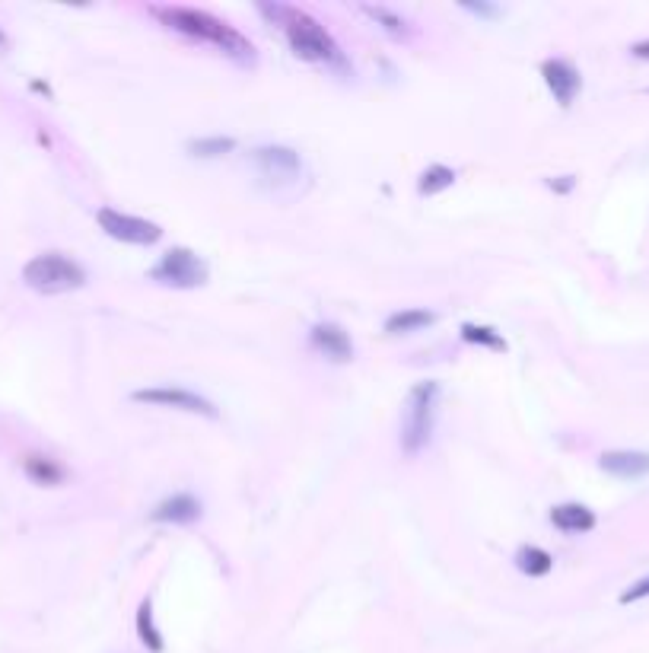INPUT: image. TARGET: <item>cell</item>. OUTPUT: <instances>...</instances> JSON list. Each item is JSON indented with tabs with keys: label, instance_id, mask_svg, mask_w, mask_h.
Listing matches in <instances>:
<instances>
[{
	"label": "cell",
	"instance_id": "obj_17",
	"mask_svg": "<svg viewBox=\"0 0 649 653\" xmlns=\"http://www.w3.org/2000/svg\"><path fill=\"white\" fill-rule=\"evenodd\" d=\"M137 638L144 641V647L153 650V653H163V650H166V644H163V631L156 628V622H153V606H150V599H144V603H140V609H137Z\"/></svg>",
	"mask_w": 649,
	"mask_h": 653
},
{
	"label": "cell",
	"instance_id": "obj_4",
	"mask_svg": "<svg viewBox=\"0 0 649 653\" xmlns=\"http://www.w3.org/2000/svg\"><path fill=\"white\" fill-rule=\"evenodd\" d=\"M23 284L35 294H67L86 284V268L64 252H42L23 268Z\"/></svg>",
	"mask_w": 649,
	"mask_h": 653
},
{
	"label": "cell",
	"instance_id": "obj_16",
	"mask_svg": "<svg viewBox=\"0 0 649 653\" xmlns=\"http://www.w3.org/2000/svg\"><path fill=\"white\" fill-rule=\"evenodd\" d=\"M516 567L529 577H548L551 567H554V558L538 545H522L516 552Z\"/></svg>",
	"mask_w": 649,
	"mask_h": 653
},
{
	"label": "cell",
	"instance_id": "obj_19",
	"mask_svg": "<svg viewBox=\"0 0 649 653\" xmlns=\"http://www.w3.org/2000/svg\"><path fill=\"white\" fill-rule=\"evenodd\" d=\"M462 341L468 345H478V348H490V351H506V338L490 329V325H478V322H465L462 325Z\"/></svg>",
	"mask_w": 649,
	"mask_h": 653
},
{
	"label": "cell",
	"instance_id": "obj_26",
	"mask_svg": "<svg viewBox=\"0 0 649 653\" xmlns=\"http://www.w3.org/2000/svg\"><path fill=\"white\" fill-rule=\"evenodd\" d=\"M10 42H7V36H4V29H0V48H7Z\"/></svg>",
	"mask_w": 649,
	"mask_h": 653
},
{
	"label": "cell",
	"instance_id": "obj_20",
	"mask_svg": "<svg viewBox=\"0 0 649 653\" xmlns=\"http://www.w3.org/2000/svg\"><path fill=\"white\" fill-rule=\"evenodd\" d=\"M188 150H191V157H223V153H230L236 150V141L233 137H198V141H188Z\"/></svg>",
	"mask_w": 649,
	"mask_h": 653
},
{
	"label": "cell",
	"instance_id": "obj_9",
	"mask_svg": "<svg viewBox=\"0 0 649 653\" xmlns=\"http://www.w3.org/2000/svg\"><path fill=\"white\" fill-rule=\"evenodd\" d=\"M309 345H312V351H319V354H325L328 360H335V364L354 360V341H350L347 329H344V325H338V322H319V325H312Z\"/></svg>",
	"mask_w": 649,
	"mask_h": 653
},
{
	"label": "cell",
	"instance_id": "obj_18",
	"mask_svg": "<svg viewBox=\"0 0 649 653\" xmlns=\"http://www.w3.org/2000/svg\"><path fill=\"white\" fill-rule=\"evenodd\" d=\"M452 182H455V169H449L443 163H433L424 169V176H420L417 192L430 198V195H440V192H446V188H452Z\"/></svg>",
	"mask_w": 649,
	"mask_h": 653
},
{
	"label": "cell",
	"instance_id": "obj_3",
	"mask_svg": "<svg viewBox=\"0 0 649 653\" xmlns=\"http://www.w3.org/2000/svg\"><path fill=\"white\" fill-rule=\"evenodd\" d=\"M436 405H440V383L436 380H424L408 392L405 411H401V450L408 456H417L430 443Z\"/></svg>",
	"mask_w": 649,
	"mask_h": 653
},
{
	"label": "cell",
	"instance_id": "obj_15",
	"mask_svg": "<svg viewBox=\"0 0 649 653\" xmlns=\"http://www.w3.org/2000/svg\"><path fill=\"white\" fill-rule=\"evenodd\" d=\"M436 316L430 313V309H398V313H392L389 319H385V332L389 335H411V332H420V329H427V325H433Z\"/></svg>",
	"mask_w": 649,
	"mask_h": 653
},
{
	"label": "cell",
	"instance_id": "obj_6",
	"mask_svg": "<svg viewBox=\"0 0 649 653\" xmlns=\"http://www.w3.org/2000/svg\"><path fill=\"white\" fill-rule=\"evenodd\" d=\"M99 227L109 233L118 243H131V246H153L163 239V227L153 220L134 217V214H121L115 208H99L96 211Z\"/></svg>",
	"mask_w": 649,
	"mask_h": 653
},
{
	"label": "cell",
	"instance_id": "obj_12",
	"mask_svg": "<svg viewBox=\"0 0 649 653\" xmlns=\"http://www.w3.org/2000/svg\"><path fill=\"white\" fill-rule=\"evenodd\" d=\"M602 472L615 475L621 481H640L649 478V453L640 450H608L599 456Z\"/></svg>",
	"mask_w": 649,
	"mask_h": 653
},
{
	"label": "cell",
	"instance_id": "obj_21",
	"mask_svg": "<svg viewBox=\"0 0 649 653\" xmlns=\"http://www.w3.org/2000/svg\"><path fill=\"white\" fill-rule=\"evenodd\" d=\"M363 13L370 16V20L382 23L385 32H392V36H405V20H401L398 13L385 10V7H363Z\"/></svg>",
	"mask_w": 649,
	"mask_h": 653
},
{
	"label": "cell",
	"instance_id": "obj_7",
	"mask_svg": "<svg viewBox=\"0 0 649 653\" xmlns=\"http://www.w3.org/2000/svg\"><path fill=\"white\" fill-rule=\"evenodd\" d=\"M140 405H156V408H175V411H188V415H204V418H220L217 405L204 399V395L182 389V386H150V389H137L131 395Z\"/></svg>",
	"mask_w": 649,
	"mask_h": 653
},
{
	"label": "cell",
	"instance_id": "obj_24",
	"mask_svg": "<svg viewBox=\"0 0 649 653\" xmlns=\"http://www.w3.org/2000/svg\"><path fill=\"white\" fill-rule=\"evenodd\" d=\"M576 185L573 176H560V179H548V188H554V192H570V188Z\"/></svg>",
	"mask_w": 649,
	"mask_h": 653
},
{
	"label": "cell",
	"instance_id": "obj_10",
	"mask_svg": "<svg viewBox=\"0 0 649 653\" xmlns=\"http://www.w3.org/2000/svg\"><path fill=\"white\" fill-rule=\"evenodd\" d=\"M255 166L261 169L265 179H277V182H287L296 179L303 169L300 153L290 150V147H258L255 150Z\"/></svg>",
	"mask_w": 649,
	"mask_h": 653
},
{
	"label": "cell",
	"instance_id": "obj_22",
	"mask_svg": "<svg viewBox=\"0 0 649 653\" xmlns=\"http://www.w3.org/2000/svg\"><path fill=\"white\" fill-rule=\"evenodd\" d=\"M640 599H649V574H646V577H640L637 583H630V587L621 593V606L640 603Z\"/></svg>",
	"mask_w": 649,
	"mask_h": 653
},
{
	"label": "cell",
	"instance_id": "obj_8",
	"mask_svg": "<svg viewBox=\"0 0 649 653\" xmlns=\"http://www.w3.org/2000/svg\"><path fill=\"white\" fill-rule=\"evenodd\" d=\"M541 77H545V87L551 90L557 106H573V99L583 90V74L576 71V64L567 58H548L541 61Z\"/></svg>",
	"mask_w": 649,
	"mask_h": 653
},
{
	"label": "cell",
	"instance_id": "obj_23",
	"mask_svg": "<svg viewBox=\"0 0 649 653\" xmlns=\"http://www.w3.org/2000/svg\"><path fill=\"white\" fill-rule=\"evenodd\" d=\"M468 13H478V16H490V20H494V16H500V10L497 7H490V4H462Z\"/></svg>",
	"mask_w": 649,
	"mask_h": 653
},
{
	"label": "cell",
	"instance_id": "obj_25",
	"mask_svg": "<svg viewBox=\"0 0 649 653\" xmlns=\"http://www.w3.org/2000/svg\"><path fill=\"white\" fill-rule=\"evenodd\" d=\"M630 55L649 61V39H646V42H637V45H630Z\"/></svg>",
	"mask_w": 649,
	"mask_h": 653
},
{
	"label": "cell",
	"instance_id": "obj_11",
	"mask_svg": "<svg viewBox=\"0 0 649 653\" xmlns=\"http://www.w3.org/2000/svg\"><path fill=\"white\" fill-rule=\"evenodd\" d=\"M201 501L195 494H172L166 501H160L150 510V520L153 523H172V526H188V523H198L201 520Z\"/></svg>",
	"mask_w": 649,
	"mask_h": 653
},
{
	"label": "cell",
	"instance_id": "obj_5",
	"mask_svg": "<svg viewBox=\"0 0 649 653\" xmlns=\"http://www.w3.org/2000/svg\"><path fill=\"white\" fill-rule=\"evenodd\" d=\"M210 268L198 252H191L185 246H172L169 252L160 255V262L150 268V281L175 287V290H195L207 284Z\"/></svg>",
	"mask_w": 649,
	"mask_h": 653
},
{
	"label": "cell",
	"instance_id": "obj_14",
	"mask_svg": "<svg viewBox=\"0 0 649 653\" xmlns=\"http://www.w3.org/2000/svg\"><path fill=\"white\" fill-rule=\"evenodd\" d=\"M23 469H26V475L35 481V485H42V488H55V485H61V481L67 478V469L61 466L58 459L39 456V453L26 456L23 459Z\"/></svg>",
	"mask_w": 649,
	"mask_h": 653
},
{
	"label": "cell",
	"instance_id": "obj_2",
	"mask_svg": "<svg viewBox=\"0 0 649 653\" xmlns=\"http://www.w3.org/2000/svg\"><path fill=\"white\" fill-rule=\"evenodd\" d=\"M153 16L188 39L217 45L223 55H230L239 64H255V45L230 23L217 20V16H210L204 10H191V7H153Z\"/></svg>",
	"mask_w": 649,
	"mask_h": 653
},
{
	"label": "cell",
	"instance_id": "obj_1",
	"mask_svg": "<svg viewBox=\"0 0 649 653\" xmlns=\"http://www.w3.org/2000/svg\"><path fill=\"white\" fill-rule=\"evenodd\" d=\"M258 10L265 13L280 32H284L296 58L319 64V67H325V71L354 74V67H350V61L344 58L341 45L331 39V32L319 20H312L306 10H296L287 4H258Z\"/></svg>",
	"mask_w": 649,
	"mask_h": 653
},
{
	"label": "cell",
	"instance_id": "obj_13",
	"mask_svg": "<svg viewBox=\"0 0 649 653\" xmlns=\"http://www.w3.org/2000/svg\"><path fill=\"white\" fill-rule=\"evenodd\" d=\"M551 523L560 532L580 536V532H592L595 529V513L586 504H557L551 510Z\"/></svg>",
	"mask_w": 649,
	"mask_h": 653
}]
</instances>
